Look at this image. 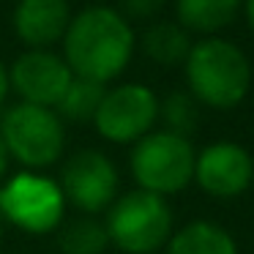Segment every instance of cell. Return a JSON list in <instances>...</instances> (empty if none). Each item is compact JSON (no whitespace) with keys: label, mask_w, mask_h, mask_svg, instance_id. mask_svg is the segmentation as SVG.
<instances>
[{"label":"cell","mask_w":254,"mask_h":254,"mask_svg":"<svg viewBox=\"0 0 254 254\" xmlns=\"http://www.w3.org/2000/svg\"><path fill=\"white\" fill-rule=\"evenodd\" d=\"M131 55L134 30L118 8L90 6L71 17L63 36V61L74 77L107 85L126 71Z\"/></svg>","instance_id":"6da1fadb"},{"label":"cell","mask_w":254,"mask_h":254,"mask_svg":"<svg viewBox=\"0 0 254 254\" xmlns=\"http://www.w3.org/2000/svg\"><path fill=\"white\" fill-rule=\"evenodd\" d=\"M189 93L205 107L213 110H232L246 99L252 88V66L241 47L227 39L197 41L189 52L186 63Z\"/></svg>","instance_id":"7a4b0ae2"},{"label":"cell","mask_w":254,"mask_h":254,"mask_svg":"<svg viewBox=\"0 0 254 254\" xmlns=\"http://www.w3.org/2000/svg\"><path fill=\"white\" fill-rule=\"evenodd\" d=\"M110 243L126 254H153L172 235V210L164 197L131 189L110 205L104 221Z\"/></svg>","instance_id":"3957f363"},{"label":"cell","mask_w":254,"mask_h":254,"mask_svg":"<svg viewBox=\"0 0 254 254\" xmlns=\"http://www.w3.org/2000/svg\"><path fill=\"white\" fill-rule=\"evenodd\" d=\"M0 137L8 156L33 172L61 161L66 148V126L61 115L50 107H36L28 101L6 110L0 121Z\"/></svg>","instance_id":"277c9868"},{"label":"cell","mask_w":254,"mask_h":254,"mask_svg":"<svg viewBox=\"0 0 254 254\" xmlns=\"http://www.w3.org/2000/svg\"><path fill=\"white\" fill-rule=\"evenodd\" d=\"M131 175L139 189L159 197L178 194L194 181V153L191 139L172 131H150L131 148Z\"/></svg>","instance_id":"5b68a950"},{"label":"cell","mask_w":254,"mask_h":254,"mask_svg":"<svg viewBox=\"0 0 254 254\" xmlns=\"http://www.w3.org/2000/svg\"><path fill=\"white\" fill-rule=\"evenodd\" d=\"M66 197L58 181L25 170L0 186V219L28 235H44L63 224Z\"/></svg>","instance_id":"8992f818"},{"label":"cell","mask_w":254,"mask_h":254,"mask_svg":"<svg viewBox=\"0 0 254 254\" xmlns=\"http://www.w3.org/2000/svg\"><path fill=\"white\" fill-rule=\"evenodd\" d=\"M159 121V99L148 85L126 82L107 90L93 118L96 131L118 145L139 142Z\"/></svg>","instance_id":"52a82bcc"},{"label":"cell","mask_w":254,"mask_h":254,"mask_svg":"<svg viewBox=\"0 0 254 254\" xmlns=\"http://www.w3.org/2000/svg\"><path fill=\"white\" fill-rule=\"evenodd\" d=\"M58 186L66 202H71L85 216H96L101 210H110V205L118 199L121 175L101 150L88 148L66 159Z\"/></svg>","instance_id":"ba28073f"},{"label":"cell","mask_w":254,"mask_h":254,"mask_svg":"<svg viewBox=\"0 0 254 254\" xmlns=\"http://www.w3.org/2000/svg\"><path fill=\"white\" fill-rule=\"evenodd\" d=\"M194 181L208 197H241L254 181V159L243 145L219 139L199 150L194 164Z\"/></svg>","instance_id":"9c48e42d"},{"label":"cell","mask_w":254,"mask_h":254,"mask_svg":"<svg viewBox=\"0 0 254 254\" xmlns=\"http://www.w3.org/2000/svg\"><path fill=\"white\" fill-rule=\"evenodd\" d=\"M74 74L61 55L50 50H28L8 68V85L17 90L19 99L36 107L55 110L61 104Z\"/></svg>","instance_id":"30bf717a"},{"label":"cell","mask_w":254,"mask_h":254,"mask_svg":"<svg viewBox=\"0 0 254 254\" xmlns=\"http://www.w3.org/2000/svg\"><path fill=\"white\" fill-rule=\"evenodd\" d=\"M68 0H19L14 8V33L30 50H50L71 25Z\"/></svg>","instance_id":"8fae6325"},{"label":"cell","mask_w":254,"mask_h":254,"mask_svg":"<svg viewBox=\"0 0 254 254\" xmlns=\"http://www.w3.org/2000/svg\"><path fill=\"white\" fill-rule=\"evenodd\" d=\"M241 6L243 0H178L175 14L178 25L186 28L189 33L213 36L235 22Z\"/></svg>","instance_id":"7c38bea8"},{"label":"cell","mask_w":254,"mask_h":254,"mask_svg":"<svg viewBox=\"0 0 254 254\" xmlns=\"http://www.w3.org/2000/svg\"><path fill=\"white\" fill-rule=\"evenodd\" d=\"M164 254H238L235 238L213 221H191L170 235Z\"/></svg>","instance_id":"4fadbf2b"},{"label":"cell","mask_w":254,"mask_h":254,"mask_svg":"<svg viewBox=\"0 0 254 254\" xmlns=\"http://www.w3.org/2000/svg\"><path fill=\"white\" fill-rule=\"evenodd\" d=\"M194 41L186 28L178 22H156L142 36V52L159 66H183Z\"/></svg>","instance_id":"5bb4252c"},{"label":"cell","mask_w":254,"mask_h":254,"mask_svg":"<svg viewBox=\"0 0 254 254\" xmlns=\"http://www.w3.org/2000/svg\"><path fill=\"white\" fill-rule=\"evenodd\" d=\"M58 246L63 254H104L110 232L93 216H79L58 227Z\"/></svg>","instance_id":"9a60e30c"},{"label":"cell","mask_w":254,"mask_h":254,"mask_svg":"<svg viewBox=\"0 0 254 254\" xmlns=\"http://www.w3.org/2000/svg\"><path fill=\"white\" fill-rule=\"evenodd\" d=\"M104 93H107V85L74 77L71 85L66 88V93H63L61 104L55 107V112L61 115V121H68V123H93Z\"/></svg>","instance_id":"2e32d148"},{"label":"cell","mask_w":254,"mask_h":254,"mask_svg":"<svg viewBox=\"0 0 254 254\" xmlns=\"http://www.w3.org/2000/svg\"><path fill=\"white\" fill-rule=\"evenodd\" d=\"M159 118L164 121V131L189 139L199 126V101L189 90H172L164 101H159Z\"/></svg>","instance_id":"e0dca14e"},{"label":"cell","mask_w":254,"mask_h":254,"mask_svg":"<svg viewBox=\"0 0 254 254\" xmlns=\"http://www.w3.org/2000/svg\"><path fill=\"white\" fill-rule=\"evenodd\" d=\"M167 6V0H121V14L126 19H150Z\"/></svg>","instance_id":"ac0fdd59"},{"label":"cell","mask_w":254,"mask_h":254,"mask_svg":"<svg viewBox=\"0 0 254 254\" xmlns=\"http://www.w3.org/2000/svg\"><path fill=\"white\" fill-rule=\"evenodd\" d=\"M8 90H11V85H8V68L0 63V107H3V101H6Z\"/></svg>","instance_id":"d6986e66"},{"label":"cell","mask_w":254,"mask_h":254,"mask_svg":"<svg viewBox=\"0 0 254 254\" xmlns=\"http://www.w3.org/2000/svg\"><path fill=\"white\" fill-rule=\"evenodd\" d=\"M8 161H11V156H8L6 150V142H3V137H0V178L8 172Z\"/></svg>","instance_id":"ffe728a7"},{"label":"cell","mask_w":254,"mask_h":254,"mask_svg":"<svg viewBox=\"0 0 254 254\" xmlns=\"http://www.w3.org/2000/svg\"><path fill=\"white\" fill-rule=\"evenodd\" d=\"M243 11H246V19L254 30V0H243Z\"/></svg>","instance_id":"44dd1931"},{"label":"cell","mask_w":254,"mask_h":254,"mask_svg":"<svg viewBox=\"0 0 254 254\" xmlns=\"http://www.w3.org/2000/svg\"><path fill=\"white\" fill-rule=\"evenodd\" d=\"M0 241H3V219H0Z\"/></svg>","instance_id":"7402d4cb"}]
</instances>
